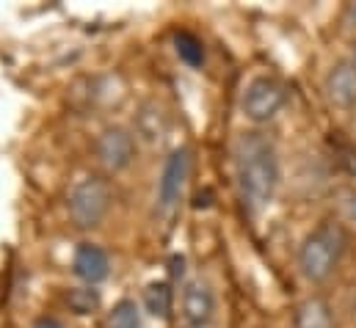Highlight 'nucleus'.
<instances>
[{
	"label": "nucleus",
	"mask_w": 356,
	"mask_h": 328,
	"mask_svg": "<svg viewBox=\"0 0 356 328\" xmlns=\"http://www.w3.org/2000/svg\"><path fill=\"white\" fill-rule=\"evenodd\" d=\"M232 163L243 204L252 213L266 210L282 179L276 144L263 130H243L232 144Z\"/></svg>",
	"instance_id": "1"
},
{
	"label": "nucleus",
	"mask_w": 356,
	"mask_h": 328,
	"mask_svg": "<svg viewBox=\"0 0 356 328\" xmlns=\"http://www.w3.org/2000/svg\"><path fill=\"white\" fill-rule=\"evenodd\" d=\"M348 248V232L340 221H321L298 246V273L309 284H323L337 265L343 262Z\"/></svg>",
	"instance_id": "2"
},
{
	"label": "nucleus",
	"mask_w": 356,
	"mask_h": 328,
	"mask_svg": "<svg viewBox=\"0 0 356 328\" xmlns=\"http://www.w3.org/2000/svg\"><path fill=\"white\" fill-rule=\"evenodd\" d=\"M108 210H111V188L102 177H97V174L81 177L70 188L67 213L78 229H97L105 221Z\"/></svg>",
	"instance_id": "3"
},
{
	"label": "nucleus",
	"mask_w": 356,
	"mask_h": 328,
	"mask_svg": "<svg viewBox=\"0 0 356 328\" xmlns=\"http://www.w3.org/2000/svg\"><path fill=\"white\" fill-rule=\"evenodd\" d=\"M284 85L270 78V75H257L246 83L241 94V113L252 124H268L276 119V113L284 108Z\"/></svg>",
	"instance_id": "4"
},
{
	"label": "nucleus",
	"mask_w": 356,
	"mask_h": 328,
	"mask_svg": "<svg viewBox=\"0 0 356 328\" xmlns=\"http://www.w3.org/2000/svg\"><path fill=\"white\" fill-rule=\"evenodd\" d=\"M182 323L185 328H210L216 318V293L204 279H191L182 287V301H179Z\"/></svg>",
	"instance_id": "5"
},
{
	"label": "nucleus",
	"mask_w": 356,
	"mask_h": 328,
	"mask_svg": "<svg viewBox=\"0 0 356 328\" xmlns=\"http://www.w3.org/2000/svg\"><path fill=\"white\" fill-rule=\"evenodd\" d=\"M188 174H191V152L185 147H179L166 158L161 179H158V210L161 213H172L177 207L179 196L185 190V182H188Z\"/></svg>",
	"instance_id": "6"
},
{
	"label": "nucleus",
	"mask_w": 356,
	"mask_h": 328,
	"mask_svg": "<svg viewBox=\"0 0 356 328\" xmlns=\"http://www.w3.org/2000/svg\"><path fill=\"white\" fill-rule=\"evenodd\" d=\"M136 158V138L127 127H105L97 136V161L105 165L111 174L124 171Z\"/></svg>",
	"instance_id": "7"
},
{
	"label": "nucleus",
	"mask_w": 356,
	"mask_h": 328,
	"mask_svg": "<svg viewBox=\"0 0 356 328\" xmlns=\"http://www.w3.org/2000/svg\"><path fill=\"white\" fill-rule=\"evenodd\" d=\"M323 94L332 108L356 110V61L351 58L337 61L323 78Z\"/></svg>",
	"instance_id": "8"
},
{
	"label": "nucleus",
	"mask_w": 356,
	"mask_h": 328,
	"mask_svg": "<svg viewBox=\"0 0 356 328\" xmlns=\"http://www.w3.org/2000/svg\"><path fill=\"white\" fill-rule=\"evenodd\" d=\"M72 270L81 281H86L89 287L99 284L102 279H108V270H111V262H108V254L94 243H81L75 256H72Z\"/></svg>",
	"instance_id": "9"
},
{
	"label": "nucleus",
	"mask_w": 356,
	"mask_h": 328,
	"mask_svg": "<svg viewBox=\"0 0 356 328\" xmlns=\"http://www.w3.org/2000/svg\"><path fill=\"white\" fill-rule=\"evenodd\" d=\"M293 328H337L332 304L321 295L304 298L293 312Z\"/></svg>",
	"instance_id": "10"
},
{
	"label": "nucleus",
	"mask_w": 356,
	"mask_h": 328,
	"mask_svg": "<svg viewBox=\"0 0 356 328\" xmlns=\"http://www.w3.org/2000/svg\"><path fill=\"white\" fill-rule=\"evenodd\" d=\"M136 130H138V136H144L149 144L161 141V138L166 136V113H163V108H158L155 102H147V105L141 108V113H138Z\"/></svg>",
	"instance_id": "11"
},
{
	"label": "nucleus",
	"mask_w": 356,
	"mask_h": 328,
	"mask_svg": "<svg viewBox=\"0 0 356 328\" xmlns=\"http://www.w3.org/2000/svg\"><path fill=\"white\" fill-rule=\"evenodd\" d=\"M105 328H141V318H138V306L136 301L124 298L119 301L111 312H108V323Z\"/></svg>",
	"instance_id": "12"
},
{
	"label": "nucleus",
	"mask_w": 356,
	"mask_h": 328,
	"mask_svg": "<svg viewBox=\"0 0 356 328\" xmlns=\"http://www.w3.org/2000/svg\"><path fill=\"white\" fill-rule=\"evenodd\" d=\"M175 44H177V56L188 67H202V61H204V44L193 33L179 31L177 36H175Z\"/></svg>",
	"instance_id": "13"
},
{
	"label": "nucleus",
	"mask_w": 356,
	"mask_h": 328,
	"mask_svg": "<svg viewBox=\"0 0 356 328\" xmlns=\"http://www.w3.org/2000/svg\"><path fill=\"white\" fill-rule=\"evenodd\" d=\"M67 304H70V309L75 315H91L99 306V293L89 284L86 287H75V290L67 293Z\"/></svg>",
	"instance_id": "14"
},
{
	"label": "nucleus",
	"mask_w": 356,
	"mask_h": 328,
	"mask_svg": "<svg viewBox=\"0 0 356 328\" xmlns=\"http://www.w3.org/2000/svg\"><path fill=\"white\" fill-rule=\"evenodd\" d=\"M147 309L155 318H166L172 312V290H169V284H152L147 290Z\"/></svg>",
	"instance_id": "15"
},
{
	"label": "nucleus",
	"mask_w": 356,
	"mask_h": 328,
	"mask_svg": "<svg viewBox=\"0 0 356 328\" xmlns=\"http://www.w3.org/2000/svg\"><path fill=\"white\" fill-rule=\"evenodd\" d=\"M340 210H343V215L348 221L356 224V188H348V190L340 193Z\"/></svg>",
	"instance_id": "16"
},
{
	"label": "nucleus",
	"mask_w": 356,
	"mask_h": 328,
	"mask_svg": "<svg viewBox=\"0 0 356 328\" xmlns=\"http://www.w3.org/2000/svg\"><path fill=\"white\" fill-rule=\"evenodd\" d=\"M343 28L356 33V3H348V6L343 8Z\"/></svg>",
	"instance_id": "17"
},
{
	"label": "nucleus",
	"mask_w": 356,
	"mask_h": 328,
	"mask_svg": "<svg viewBox=\"0 0 356 328\" xmlns=\"http://www.w3.org/2000/svg\"><path fill=\"white\" fill-rule=\"evenodd\" d=\"M33 328H64V323H61L58 318H53V315H42V318L33 323Z\"/></svg>",
	"instance_id": "18"
},
{
	"label": "nucleus",
	"mask_w": 356,
	"mask_h": 328,
	"mask_svg": "<svg viewBox=\"0 0 356 328\" xmlns=\"http://www.w3.org/2000/svg\"><path fill=\"white\" fill-rule=\"evenodd\" d=\"M351 61H356V36H354V42H351Z\"/></svg>",
	"instance_id": "19"
}]
</instances>
